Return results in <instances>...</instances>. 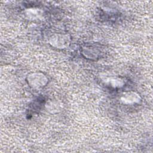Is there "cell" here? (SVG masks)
Here are the masks:
<instances>
[{"label":"cell","mask_w":153,"mask_h":153,"mask_svg":"<svg viewBox=\"0 0 153 153\" xmlns=\"http://www.w3.org/2000/svg\"><path fill=\"white\" fill-rule=\"evenodd\" d=\"M45 77L42 75L40 76L38 74H33L32 76H30L29 82L32 84V87H42L41 85H44L45 82Z\"/></svg>","instance_id":"cell-1"},{"label":"cell","mask_w":153,"mask_h":153,"mask_svg":"<svg viewBox=\"0 0 153 153\" xmlns=\"http://www.w3.org/2000/svg\"><path fill=\"white\" fill-rule=\"evenodd\" d=\"M139 100V96L136 93L130 92L127 93L124 96L122 97V101L124 103H130L137 102Z\"/></svg>","instance_id":"cell-2"}]
</instances>
